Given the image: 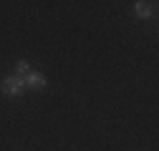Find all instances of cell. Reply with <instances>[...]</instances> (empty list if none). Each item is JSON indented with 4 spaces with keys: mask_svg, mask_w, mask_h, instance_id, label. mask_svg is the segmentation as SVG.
Wrapping results in <instances>:
<instances>
[{
    "mask_svg": "<svg viewBox=\"0 0 159 151\" xmlns=\"http://www.w3.org/2000/svg\"><path fill=\"white\" fill-rule=\"evenodd\" d=\"M0 91L5 93V96H23V93L28 91L25 88V81L20 78V76H15V73H10V76H3V81H0Z\"/></svg>",
    "mask_w": 159,
    "mask_h": 151,
    "instance_id": "cell-1",
    "label": "cell"
},
{
    "mask_svg": "<svg viewBox=\"0 0 159 151\" xmlns=\"http://www.w3.org/2000/svg\"><path fill=\"white\" fill-rule=\"evenodd\" d=\"M23 81H25V88H30V91H43V88L48 86L46 76H43V73H38V71H30Z\"/></svg>",
    "mask_w": 159,
    "mask_h": 151,
    "instance_id": "cell-2",
    "label": "cell"
},
{
    "mask_svg": "<svg viewBox=\"0 0 159 151\" xmlns=\"http://www.w3.org/2000/svg\"><path fill=\"white\" fill-rule=\"evenodd\" d=\"M154 5L157 3H149V0H136L134 3V15L142 18V20H147V18L154 15Z\"/></svg>",
    "mask_w": 159,
    "mask_h": 151,
    "instance_id": "cell-3",
    "label": "cell"
},
{
    "mask_svg": "<svg viewBox=\"0 0 159 151\" xmlns=\"http://www.w3.org/2000/svg\"><path fill=\"white\" fill-rule=\"evenodd\" d=\"M28 73H30V63H28V61H18V63H15V76L25 78Z\"/></svg>",
    "mask_w": 159,
    "mask_h": 151,
    "instance_id": "cell-4",
    "label": "cell"
}]
</instances>
